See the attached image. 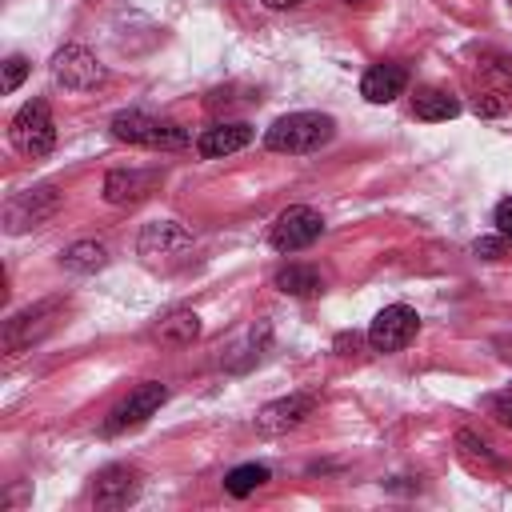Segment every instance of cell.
<instances>
[{
  "instance_id": "cell-15",
  "label": "cell",
  "mask_w": 512,
  "mask_h": 512,
  "mask_svg": "<svg viewBox=\"0 0 512 512\" xmlns=\"http://www.w3.org/2000/svg\"><path fill=\"white\" fill-rule=\"evenodd\" d=\"M404 84H408V72L400 64H372L364 72V80H360V96L368 104H388V100H396L404 92Z\"/></svg>"
},
{
  "instance_id": "cell-25",
  "label": "cell",
  "mask_w": 512,
  "mask_h": 512,
  "mask_svg": "<svg viewBox=\"0 0 512 512\" xmlns=\"http://www.w3.org/2000/svg\"><path fill=\"white\" fill-rule=\"evenodd\" d=\"M472 112H476V116H488V120H492V116H504V100H500L496 92H484V96L472 100Z\"/></svg>"
},
{
  "instance_id": "cell-27",
  "label": "cell",
  "mask_w": 512,
  "mask_h": 512,
  "mask_svg": "<svg viewBox=\"0 0 512 512\" xmlns=\"http://www.w3.org/2000/svg\"><path fill=\"white\" fill-rule=\"evenodd\" d=\"M492 348L500 352V360H504V364H512V336H496V340H492Z\"/></svg>"
},
{
  "instance_id": "cell-17",
  "label": "cell",
  "mask_w": 512,
  "mask_h": 512,
  "mask_svg": "<svg viewBox=\"0 0 512 512\" xmlns=\"http://www.w3.org/2000/svg\"><path fill=\"white\" fill-rule=\"evenodd\" d=\"M272 284H276L284 296H316V292L324 288L320 272L308 268V264H284V268L272 276Z\"/></svg>"
},
{
  "instance_id": "cell-22",
  "label": "cell",
  "mask_w": 512,
  "mask_h": 512,
  "mask_svg": "<svg viewBox=\"0 0 512 512\" xmlns=\"http://www.w3.org/2000/svg\"><path fill=\"white\" fill-rule=\"evenodd\" d=\"M24 76H28V60H24V56H8V60H4V80H0V88H4V92H16V88L24 84Z\"/></svg>"
},
{
  "instance_id": "cell-12",
  "label": "cell",
  "mask_w": 512,
  "mask_h": 512,
  "mask_svg": "<svg viewBox=\"0 0 512 512\" xmlns=\"http://www.w3.org/2000/svg\"><path fill=\"white\" fill-rule=\"evenodd\" d=\"M160 184V172L156 168H112L104 176V200L116 204V208H132L140 200H148Z\"/></svg>"
},
{
  "instance_id": "cell-5",
  "label": "cell",
  "mask_w": 512,
  "mask_h": 512,
  "mask_svg": "<svg viewBox=\"0 0 512 512\" xmlns=\"http://www.w3.org/2000/svg\"><path fill=\"white\" fill-rule=\"evenodd\" d=\"M60 204H64V196L56 192V184H32V188L8 196V204H4V228L12 236H20L28 228H40V224H48L60 212Z\"/></svg>"
},
{
  "instance_id": "cell-2",
  "label": "cell",
  "mask_w": 512,
  "mask_h": 512,
  "mask_svg": "<svg viewBox=\"0 0 512 512\" xmlns=\"http://www.w3.org/2000/svg\"><path fill=\"white\" fill-rule=\"evenodd\" d=\"M60 320H64V300H60V296H48V300H36V304L12 312V316L4 320V352H8V356L28 352V348L40 344L48 332H56Z\"/></svg>"
},
{
  "instance_id": "cell-19",
  "label": "cell",
  "mask_w": 512,
  "mask_h": 512,
  "mask_svg": "<svg viewBox=\"0 0 512 512\" xmlns=\"http://www.w3.org/2000/svg\"><path fill=\"white\" fill-rule=\"evenodd\" d=\"M60 260L68 272H100L108 264V248L100 240H76L72 248H64Z\"/></svg>"
},
{
  "instance_id": "cell-9",
  "label": "cell",
  "mask_w": 512,
  "mask_h": 512,
  "mask_svg": "<svg viewBox=\"0 0 512 512\" xmlns=\"http://www.w3.org/2000/svg\"><path fill=\"white\" fill-rule=\"evenodd\" d=\"M168 400V388L160 384V380H144V384H136L112 412H108V420H104V432L108 436H116V432H128V428H136V424H144L160 404Z\"/></svg>"
},
{
  "instance_id": "cell-21",
  "label": "cell",
  "mask_w": 512,
  "mask_h": 512,
  "mask_svg": "<svg viewBox=\"0 0 512 512\" xmlns=\"http://www.w3.org/2000/svg\"><path fill=\"white\" fill-rule=\"evenodd\" d=\"M456 444H460V456H464L468 464H484V468H492V464H496L492 448H488L476 432H460V436H456Z\"/></svg>"
},
{
  "instance_id": "cell-16",
  "label": "cell",
  "mask_w": 512,
  "mask_h": 512,
  "mask_svg": "<svg viewBox=\"0 0 512 512\" xmlns=\"http://www.w3.org/2000/svg\"><path fill=\"white\" fill-rule=\"evenodd\" d=\"M152 336H156L160 344H168V348H188V344L200 336V316H196L192 308H172V312H164V316L156 320Z\"/></svg>"
},
{
  "instance_id": "cell-11",
  "label": "cell",
  "mask_w": 512,
  "mask_h": 512,
  "mask_svg": "<svg viewBox=\"0 0 512 512\" xmlns=\"http://www.w3.org/2000/svg\"><path fill=\"white\" fill-rule=\"evenodd\" d=\"M312 412H316V396H312V392L280 396V400H272V404H264V408L256 412V432H264V436H284V432L300 428Z\"/></svg>"
},
{
  "instance_id": "cell-24",
  "label": "cell",
  "mask_w": 512,
  "mask_h": 512,
  "mask_svg": "<svg viewBox=\"0 0 512 512\" xmlns=\"http://www.w3.org/2000/svg\"><path fill=\"white\" fill-rule=\"evenodd\" d=\"M504 240H508V236H480V240L472 244V256L496 260V256H504Z\"/></svg>"
},
{
  "instance_id": "cell-18",
  "label": "cell",
  "mask_w": 512,
  "mask_h": 512,
  "mask_svg": "<svg viewBox=\"0 0 512 512\" xmlns=\"http://www.w3.org/2000/svg\"><path fill=\"white\" fill-rule=\"evenodd\" d=\"M412 108H416L420 120H452L460 112V100L448 96V92H440V88H420L412 96Z\"/></svg>"
},
{
  "instance_id": "cell-26",
  "label": "cell",
  "mask_w": 512,
  "mask_h": 512,
  "mask_svg": "<svg viewBox=\"0 0 512 512\" xmlns=\"http://www.w3.org/2000/svg\"><path fill=\"white\" fill-rule=\"evenodd\" d=\"M496 228H500V236H512V196H504L496 204Z\"/></svg>"
},
{
  "instance_id": "cell-14",
  "label": "cell",
  "mask_w": 512,
  "mask_h": 512,
  "mask_svg": "<svg viewBox=\"0 0 512 512\" xmlns=\"http://www.w3.org/2000/svg\"><path fill=\"white\" fill-rule=\"evenodd\" d=\"M252 124H244V120H232V124H212V128H204L200 132V140H196V152L204 156V160H220V156H232V152H240V148H248L252 144Z\"/></svg>"
},
{
  "instance_id": "cell-23",
  "label": "cell",
  "mask_w": 512,
  "mask_h": 512,
  "mask_svg": "<svg viewBox=\"0 0 512 512\" xmlns=\"http://www.w3.org/2000/svg\"><path fill=\"white\" fill-rule=\"evenodd\" d=\"M484 408L504 424V428H512V384L504 388V392H496V396H488L484 400Z\"/></svg>"
},
{
  "instance_id": "cell-8",
  "label": "cell",
  "mask_w": 512,
  "mask_h": 512,
  "mask_svg": "<svg viewBox=\"0 0 512 512\" xmlns=\"http://www.w3.org/2000/svg\"><path fill=\"white\" fill-rule=\"evenodd\" d=\"M48 68H52L56 84H64L68 92H92L96 84H104V64L88 48H80V44L56 48V56H52Z\"/></svg>"
},
{
  "instance_id": "cell-20",
  "label": "cell",
  "mask_w": 512,
  "mask_h": 512,
  "mask_svg": "<svg viewBox=\"0 0 512 512\" xmlns=\"http://www.w3.org/2000/svg\"><path fill=\"white\" fill-rule=\"evenodd\" d=\"M264 484H268V468L264 464H240V468H232L224 476V492L228 496H252Z\"/></svg>"
},
{
  "instance_id": "cell-13",
  "label": "cell",
  "mask_w": 512,
  "mask_h": 512,
  "mask_svg": "<svg viewBox=\"0 0 512 512\" xmlns=\"http://www.w3.org/2000/svg\"><path fill=\"white\" fill-rule=\"evenodd\" d=\"M136 496H140V472L132 464H112L92 484V504L96 508H124Z\"/></svg>"
},
{
  "instance_id": "cell-7",
  "label": "cell",
  "mask_w": 512,
  "mask_h": 512,
  "mask_svg": "<svg viewBox=\"0 0 512 512\" xmlns=\"http://www.w3.org/2000/svg\"><path fill=\"white\" fill-rule=\"evenodd\" d=\"M416 328H420L416 308H408V304H388V308H380L376 320L368 324V344H372V352H384V356H388V352L408 348L412 336H416Z\"/></svg>"
},
{
  "instance_id": "cell-1",
  "label": "cell",
  "mask_w": 512,
  "mask_h": 512,
  "mask_svg": "<svg viewBox=\"0 0 512 512\" xmlns=\"http://www.w3.org/2000/svg\"><path fill=\"white\" fill-rule=\"evenodd\" d=\"M336 136V120L328 112H288L280 116L268 132H264V148L268 152H288V156H304L324 148Z\"/></svg>"
},
{
  "instance_id": "cell-30",
  "label": "cell",
  "mask_w": 512,
  "mask_h": 512,
  "mask_svg": "<svg viewBox=\"0 0 512 512\" xmlns=\"http://www.w3.org/2000/svg\"><path fill=\"white\" fill-rule=\"evenodd\" d=\"M348 4H368V0H348Z\"/></svg>"
},
{
  "instance_id": "cell-3",
  "label": "cell",
  "mask_w": 512,
  "mask_h": 512,
  "mask_svg": "<svg viewBox=\"0 0 512 512\" xmlns=\"http://www.w3.org/2000/svg\"><path fill=\"white\" fill-rule=\"evenodd\" d=\"M112 136L120 144H140V148H160V152H172V148H184L188 144V132L172 120H160V116H148V112H116L112 116Z\"/></svg>"
},
{
  "instance_id": "cell-29",
  "label": "cell",
  "mask_w": 512,
  "mask_h": 512,
  "mask_svg": "<svg viewBox=\"0 0 512 512\" xmlns=\"http://www.w3.org/2000/svg\"><path fill=\"white\" fill-rule=\"evenodd\" d=\"M264 8H296V4H304V0H260Z\"/></svg>"
},
{
  "instance_id": "cell-4",
  "label": "cell",
  "mask_w": 512,
  "mask_h": 512,
  "mask_svg": "<svg viewBox=\"0 0 512 512\" xmlns=\"http://www.w3.org/2000/svg\"><path fill=\"white\" fill-rule=\"evenodd\" d=\"M8 140H12V148H16L20 156H32V160L48 156L52 144H56V124H52L48 104H44V100H28V104L12 116Z\"/></svg>"
},
{
  "instance_id": "cell-28",
  "label": "cell",
  "mask_w": 512,
  "mask_h": 512,
  "mask_svg": "<svg viewBox=\"0 0 512 512\" xmlns=\"http://www.w3.org/2000/svg\"><path fill=\"white\" fill-rule=\"evenodd\" d=\"M356 344H360V336H356V332H352V336H348V332H344V336H336V352H340V356H348V348L356 352Z\"/></svg>"
},
{
  "instance_id": "cell-10",
  "label": "cell",
  "mask_w": 512,
  "mask_h": 512,
  "mask_svg": "<svg viewBox=\"0 0 512 512\" xmlns=\"http://www.w3.org/2000/svg\"><path fill=\"white\" fill-rule=\"evenodd\" d=\"M136 248H140V256H144L148 264L184 260V252L192 248V232H188L184 224H176V220H152V224H144Z\"/></svg>"
},
{
  "instance_id": "cell-6",
  "label": "cell",
  "mask_w": 512,
  "mask_h": 512,
  "mask_svg": "<svg viewBox=\"0 0 512 512\" xmlns=\"http://www.w3.org/2000/svg\"><path fill=\"white\" fill-rule=\"evenodd\" d=\"M320 236H324V216H320L316 208H308V204L284 208V212L276 216L272 232H268V240H272L276 252H300V248L316 244Z\"/></svg>"
}]
</instances>
